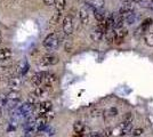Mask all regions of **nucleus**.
Wrapping results in <instances>:
<instances>
[{
	"label": "nucleus",
	"mask_w": 153,
	"mask_h": 137,
	"mask_svg": "<svg viewBox=\"0 0 153 137\" xmlns=\"http://www.w3.org/2000/svg\"><path fill=\"white\" fill-rule=\"evenodd\" d=\"M59 42H61V38L58 37L57 33H51L44 40V47L48 52H55L59 47Z\"/></svg>",
	"instance_id": "obj_1"
},
{
	"label": "nucleus",
	"mask_w": 153,
	"mask_h": 137,
	"mask_svg": "<svg viewBox=\"0 0 153 137\" xmlns=\"http://www.w3.org/2000/svg\"><path fill=\"white\" fill-rule=\"evenodd\" d=\"M51 90H53L51 85H41V86H38L30 95H32V96H34V97H37V98L45 97V96H47Z\"/></svg>",
	"instance_id": "obj_2"
},
{
	"label": "nucleus",
	"mask_w": 153,
	"mask_h": 137,
	"mask_svg": "<svg viewBox=\"0 0 153 137\" xmlns=\"http://www.w3.org/2000/svg\"><path fill=\"white\" fill-rule=\"evenodd\" d=\"M58 62H59V59H58L57 56H55V55H45V56H42L41 59H39L38 62V65L40 66H51V65H55V64H57Z\"/></svg>",
	"instance_id": "obj_3"
},
{
	"label": "nucleus",
	"mask_w": 153,
	"mask_h": 137,
	"mask_svg": "<svg viewBox=\"0 0 153 137\" xmlns=\"http://www.w3.org/2000/svg\"><path fill=\"white\" fill-rule=\"evenodd\" d=\"M63 31L65 34L70 36L73 32V21H72V16L68 15L65 16L63 20Z\"/></svg>",
	"instance_id": "obj_4"
},
{
	"label": "nucleus",
	"mask_w": 153,
	"mask_h": 137,
	"mask_svg": "<svg viewBox=\"0 0 153 137\" xmlns=\"http://www.w3.org/2000/svg\"><path fill=\"white\" fill-rule=\"evenodd\" d=\"M51 107H53V105H51V102H48V101H46V102H42V103H40V104H37V107H36V111L38 112V114H45L47 112L51 111Z\"/></svg>",
	"instance_id": "obj_5"
},
{
	"label": "nucleus",
	"mask_w": 153,
	"mask_h": 137,
	"mask_svg": "<svg viewBox=\"0 0 153 137\" xmlns=\"http://www.w3.org/2000/svg\"><path fill=\"white\" fill-rule=\"evenodd\" d=\"M46 74H47V72H45V71L37 72L31 79L32 84H33L34 86H37V87H38V86L44 85V80H45Z\"/></svg>",
	"instance_id": "obj_6"
},
{
	"label": "nucleus",
	"mask_w": 153,
	"mask_h": 137,
	"mask_svg": "<svg viewBox=\"0 0 153 137\" xmlns=\"http://www.w3.org/2000/svg\"><path fill=\"white\" fill-rule=\"evenodd\" d=\"M127 34H128V30L127 29H125V27H121V29L115 30V38H114L115 45H120Z\"/></svg>",
	"instance_id": "obj_7"
},
{
	"label": "nucleus",
	"mask_w": 153,
	"mask_h": 137,
	"mask_svg": "<svg viewBox=\"0 0 153 137\" xmlns=\"http://www.w3.org/2000/svg\"><path fill=\"white\" fill-rule=\"evenodd\" d=\"M27 71H29V63L26 59H24L23 62H21L19 64L15 66V73L17 76H24Z\"/></svg>",
	"instance_id": "obj_8"
},
{
	"label": "nucleus",
	"mask_w": 153,
	"mask_h": 137,
	"mask_svg": "<svg viewBox=\"0 0 153 137\" xmlns=\"http://www.w3.org/2000/svg\"><path fill=\"white\" fill-rule=\"evenodd\" d=\"M104 34H105V32L103 31L100 26L97 25L95 29L91 31V33H90V38H91V40H93V41L98 42V41H101V40H102V38H103V36H104Z\"/></svg>",
	"instance_id": "obj_9"
},
{
	"label": "nucleus",
	"mask_w": 153,
	"mask_h": 137,
	"mask_svg": "<svg viewBox=\"0 0 153 137\" xmlns=\"http://www.w3.org/2000/svg\"><path fill=\"white\" fill-rule=\"evenodd\" d=\"M21 84H22V80H21V78H19V76H14V77H12V78H9L8 82H7L8 87L12 88L13 90L19 89Z\"/></svg>",
	"instance_id": "obj_10"
},
{
	"label": "nucleus",
	"mask_w": 153,
	"mask_h": 137,
	"mask_svg": "<svg viewBox=\"0 0 153 137\" xmlns=\"http://www.w3.org/2000/svg\"><path fill=\"white\" fill-rule=\"evenodd\" d=\"M125 19V22L127 24H134L136 20H137V15L134 13V10H129V12H126V13L121 14Z\"/></svg>",
	"instance_id": "obj_11"
},
{
	"label": "nucleus",
	"mask_w": 153,
	"mask_h": 137,
	"mask_svg": "<svg viewBox=\"0 0 153 137\" xmlns=\"http://www.w3.org/2000/svg\"><path fill=\"white\" fill-rule=\"evenodd\" d=\"M79 19L81 21L82 24H88L89 23V13L87 8H81L79 12Z\"/></svg>",
	"instance_id": "obj_12"
},
{
	"label": "nucleus",
	"mask_w": 153,
	"mask_h": 137,
	"mask_svg": "<svg viewBox=\"0 0 153 137\" xmlns=\"http://www.w3.org/2000/svg\"><path fill=\"white\" fill-rule=\"evenodd\" d=\"M13 56V53L9 48H1L0 49V61H6Z\"/></svg>",
	"instance_id": "obj_13"
},
{
	"label": "nucleus",
	"mask_w": 153,
	"mask_h": 137,
	"mask_svg": "<svg viewBox=\"0 0 153 137\" xmlns=\"http://www.w3.org/2000/svg\"><path fill=\"white\" fill-rule=\"evenodd\" d=\"M57 81V77L54 74V73H49L47 72L45 77V80H44V85H53Z\"/></svg>",
	"instance_id": "obj_14"
},
{
	"label": "nucleus",
	"mask_w": 153,
	"mask_h": 137,
	"mask_svg": "<svg viewBox=\"0 0 153 137\" xmlns=\"http://www.w3.org/2000/svg\"><path fill=\"white\" fill-rule=\"evenodd\" d=\"M103 114H104V117L106 118V119H112V118H115L118 116V110L115 107H110L106 111H104Z\"/></svg>",
	"instance_id": "obj_15"
},
{
	"label": "nucleus",
	"mask_w": 153,
	"mask_h": 137,
	"mask_svg": "<svg viewBox=\"0 0 153 137\" xmlns=\"http://www.w3.org/2000/svg\"><path fill=\"white\" fill-rule=\"evenodd\" d=\"M152 23H153L152 19H145V20L143 21V23L140 24V27H142V31H143V33H144V34L147 32L149 27L152 25Z\"/></svg>",
	"instance_id": "obj_16"
},
{
	"label": "nucleus",
	"mask_w": 153,
	"mask_h": 137,
	"mask_svg": "<svg viewBox=\"0 0 153 137\" xmlns=\"http://www.w3.org/2000/svg\"><path fill=\"white\" fill-rule=\"evenodd\" d=\"M73 130H74L76 134H81L85 130V124L81 121H76L73 124Z\"/></svg>",
	"instance_id": "obj_17"
},
{
	"label": "nucleus",
	"mask_w": 153,
	"mask_h": 137,
	"mask_svg": "<svg viewBox=\"0 0 153 137\" xmlns=\"http://www.w3.org/2000/svg\"><path fill=\"white\" fill-rule=\"evenodd\" d=\"M6 96H7V98L10 99V101H19L21 94H19L17 90H12V91H9Z\"/></svg>",
	"instance_id": "obj_18"
},
{
	"label": "nucleus",
	"mask_w": 153,
	"mask_h": 137,
	"mask_svg": "<svg viewBox=\"0 0 153 137\" xmlns=\"http://www.w3.org/2000/svg\"><path fill=\"white\" fill-rule=\"evenodd\" d=\"M61 17H62V13H61V12H58V10H56V13L54 14V15L51 16V25L57 24L58 22H59V20H61Z\"/></svg>",
	"instance_id": "obj_19"
},
{
	"label": "nucleus",
	"mask_w": 153,
	"mask_h": 137,
	"mask_svg": "<svg viewBox=\"0 0 153 137\" xmlns=\"http://www.w3.org/2000/svg\"><path fill=\"white\" fill-rule=\"evenodd\" d=\"M55 7H56V10L58 12H62L64 8H65V5H66V1L65 0H55Z\"/></svg>",
	"instance_id": "obj_20"
},
{
	"label": "nucleus",
	"mask_w": 153,
	"mask_h": 137,
	"mask_svg": "<svg viewBox=\"0 0 153 137\" xmlns=\"http://www.w3.org/2000/svg\"><path fill=\"white\" fill-rule=\"evenodd\" d=\"M145 42H146L147 46L152 47L153 46V32L145 34Z\"/></svg>",
	"instance_id": "obj_21"
},
{
	"label": "nucleus",
	"mask_w": 153,
	"mask_h": 137,
	"mask_svg": "<svg viewBox=\"0 0 153 137\" xmlns=\"http://www.w3.org/2000/svg\"><path fill=\"white\" fill-rule=\"evenodd\" d=\"M91 5L96 9H102L103 6H104V0H94V2Z\"/></svg>",
	"instance_id": "obj_22"
},
{
	"label": "nucleus",
	"mask_w": 153,
	"mask_h": 137,
	"mask_svg": "<svg viewBox=\"0 0 153 137\" xmlns=\"http://www.w3.org/2000/svg\"><path fill=\"white\" fill-rule=\"evenodd\" d=\"M143 133H144V129H143V128H136V129L133 130L131 135H133L134 137H138V136H140Z\"/></svg>",
	"instance_id": "obj_23"
},
{
	"label": "nucleus",
	"mask_w": 153,
	"mask_h": 137,
	"mask_svg": "<svg viewBox=\"0 0 153 137\" xmlns=\"http://www.w3.org/2000/svg\"><path fill=\"white\" fill-rule=\"evenodd\" d=\"M7 102H8V98L7 96H2V95H0V107H4V106H6L7 105Z\"/></svg>",
	"instance_id": "obj_24"
},
{
	"label": "nucleus",
	"mask_w": 153,
	"mask_h": 137,
	"mask_svg": "<svg viewBox=\"0 0 153 137\" xmlns=\"http://www.w3.org/2000/svg\"><path fill=\"white\" fill-rule=\"evenodd\" d=\"M101 116H103V111H102V110H98V109H96V110H94V111L91 112V117H93V118H98V117H101Z\"/></svg>",
	"instance_id": "obj_25"
},
{
	"label": "nucleus",
	"mask_w": 153,
	"mask_h": 137,
	"mask_svg": "<svg viewBox=\"0 0 153 137\" xmlns=\"http://www.w3.org/2000/svg\"><path fill=\"white\" fill-rule=\"evenodd\" d=\"M88 137H103L102 133H98V131H91L88 134Z\"/></svg>",
	"instance_id": "obj_26"
},
{
	"label": "nucleus",
	"mask_w": 153,
	"mask_h": 137,
	"mask_svg": "<svg viewBox=\"0 0 153 137\" xmlns=\"http://www.w3.org/2000/svg\"><path fill=\"white\" fill-rule=\"evenodd\" d=\"M44 2H45V5H47V6H51V5L55 4V0H44Z\"/></svg>",
	"instance_id": "obj_27"
},
{
	"label": "nucleus",
	"mask_w": 153,
	"mask_h": 137,
	"mask_svg": "<svg viewBox=\"0 0 153 137\" xmlns=\"http://www.w3.org/2000/svg\"><path fill=\"white\" fill-rule=\"evenodd\" d=\"M1 41H2V34H1V31H0V45H1Z\"/></svg>",
	"instance_id": "obj_28"
},
{
	"label": "nucleus",
	"mask_w": 153,
	"mask_h": 137,
	"mask_svg": "<svg viewBox=\"0 0 153 137\" xmlns=\"http://www.w3.org/2000/svg\"><path fill=\"white\" fill-rule=\"evenodd\" d=\"M34 137H44V135H40V134H38V135H36Z\"/></svg>",
	"instance_id": "obj_29"
},
{
	"label": "nucleus",
	"mask_w": 153,
	"mask_h": 137,
	"mask_svg": "<svg viewBox=\"0 0 153 137\" xmlns=\"http://www.w3.org/2000/svg\"><path fill=\"white\" fill-rule=\"evenodd\" d=\"M0 80H1V74H0Z\"/></svg>",
	"instance_id": "obj_30"
},
{
	"label": "nucleus",
	"mask_w": 153,
	"mask_h": 137,
	"mask_svg": "<svg viewBox=\"0 0 153 137\" xmlns=\"http://www.w3.org/2000/svg\"><path fill=\"white\" fill-rule=\"evenodd\" d=\"M152 2H153V0H152Z\"/></svg>",
	"instance_id": "obj_31"
},
{
	"label": "nucleus",
	"mask_w": 153,
	"mask_h": 137,
	"mask_svg": "<svg viewBox=\"0 0 153 137\" xmlns=\"http://www.w3.org/2000/svg\"><path fill=\"white\" fill-rule=\"evenodd\" d=\"M23 137H24V136H23Z\"/></svg>",
	"instance_id": "obj_32"
}]
</instances>
